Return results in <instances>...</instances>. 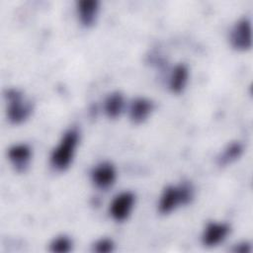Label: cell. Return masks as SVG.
<instances>
[{
	"mask_svg": "<svg viewBox=\"0 0 253 253\" xmlns=\"http://www.w3.org/2000/svg\"><path fill=\"white\" fill-rule=\"evenodd\" d=\"M79 134L77 129H68L62 136L60 143L53 150L50 163L51 165L59 171L65 170L72 161L75 147L77 145Z\"/></svg>",
	"mask_w": 253,
	"mask_h": 253,
	"instance_id": "1",
	"label": "cell"
},
{
	"mask_svg": "<svg viewBox=\"0 0 253 253\" xmlns=\"http://www.w3.org/2000/svg\"><path fill=\"white\" fill-rule=\"evenodd\" d=\"M230 42L238 50H245L251 47V22L243 18L239 20L231 30Z\"/></svg>",
	"mask_w": 253,
	"mask_h": 253,
	"instance_id": "4",
	"label": "cell"
},
{
	"mask_svg": "<svg viewBox=\"0 0 253 253\" xmlns=\"http://www.w3.org/2000/svg\"><path fill=\"white\" fill-rule=\"evenodd\" d=\"M250 250L251 248L248 243H241V244L235 245V247L232 249V251L239 252V253H247V252H250Z\"/></svg>",
	"mask_w": 253,
	"mask_h": 253,
	"instance_id": "16",
	"label": "cell"
},
{
	"mask_svg": "<svg viewBox=\"0 0 253 253\" xmlns=\"http://www.w3.org/2000/svg\"><path fill=\"white\" fill-rule=\"evenodd\" d=\"M71 241L66 236H59L55 238L50 244V251L58 252V253H65L71 250Z\"/></svg>",
	"mask_w": 253,
	"mask_h": 253,
	"instance_id": "14",
	"label": "cell"
},
{
	"mask_svg": "<svg viewBox=\"0 0 253 253\" xmlns=\"http://www.w3.org/2000/svg\"><path fill=\"white\" fill-rule=\"evenodd\" d=\"M229 232V225L226 223L211 222L207 225L203 234V243L206 246H214L223 241Z\"/></svg>",
	"mask_w": 253,
	"mask_h": 253,
	"instance_id": "7",
	"label": "cell"
},
{
	"mask_svg": "<svg viewBox=\"0 0 253 253\" xmlns=\"http://www.w3.org/2000/svg\"><path fill=\"white\" fill-rule=\"evenodd\" d=\"M193 188L189 183H183L178 187H167L159 202V211L169 213L179 205L189 204L193 199Z\"/></svg>",
	"mask_w": 253,
	"mask_h": 253,
	"instance_id": "2",
	"label": "cell"
},
{
	"mask_svg": "<svg viewBox=\"0 0 253 253\" xmlns=\"http://www.w3.org/2000/svg\"><path fill=\"white\" fill-rule=\"evenodd\" d=\"M243 147L239 142H232L224 149V151L218 156L217 163L220 166L227 165L232 161L236 160L242 153Z\"/></svg>",
	"mask_w": 253,
	"mask_h": 253,
	"instance_id": "13",
	"label": "cell"
},
{
	"mask_svg": "<svg viewBox=\"0 0 253 253\" xmlns=\"http://www.w3.org/2000/svg\"><path fill=\"white\" fill-rule=\"evenodd\" d=\"M188 80V68L185 64H178L170 77V89L175 93H180Z\"/></svg>",
	"mask_w": 253,
	"mask_h": 253,
	"instance_id": "11",
	"label": "cell"
},
{
	"mask_svg": "<svg viewBox=\"0 0 253 253\" xmlns=\"http://www.w3.org/2000/svg\"><path fill=\"white\" fill-rule=\"evenodd\" d=\"M99 2L97 0H81L77 3V10L81 23L85 27L92 26L96 20Z\"/></svg>",
	"mask_w": 253,
	"mask_h": 253,
	"instance_id": "10",
	"label": "cell"
},
{
	"mask_svg": "<svg viewBox=\"0 0 253 253\" xmlns=\"http://www.w3.org/2000/svg\"><path fill=\"white\" fill-rule=\"evenodd\" d=\"M105 113L109 118H117L121 115L124 108V98L119 92L112 93L105 101Z\"/></svg>",
	"mask_w": 253,
	"mask_h": 253,
	"instance_id": "12",
	"label": "cell"
},
{
	"mask_svg": "<svg viewBox=\"0 0 253 253\" xmlns=\"http://www.w3.org/2000/svg\"><path fill=\"white\" fill-rule=\"evenodd\" d=\"M153 104L145 98H137L132 101L129 108V118L134 124L142 123L151 113Z\"/></svg>",
	"mask_w": 253,
	"mask_h": 253,
	"instance_id": "9",
	"label": "cell"
},
{
	"mask_svg": "<svg viewBox=\"0 0 253 253\" xmlns=\"http://www.w3.org/2000/svg\"><path fill=\"white\" fill-rule=\"evenodd\" d=\"M5 96L9 102L8 118L10 122L20 124L27 120L33 110L32 103L25 100L23 94L17 89L7 90Z\"/></svg>",
	"mask_w": 253,
	"mask_h": 253,
	"instance_id": "3",
	"label": "cell"
},
{
	"mask_svg": "<svg viewBox=\"0 0 253 253\" xmlns=\"http://www.w3.org/2000/svg\"><path fill=\"white\" fill-rule=\"evenodd\" d=\"M113 248H114L113 241L108 238H103L94 244L93 250L98 253H107V252L113 251Z\"/></svg>",
	"mask_w": 253,
	"mask_h": 253,
	"instance_id": "15",
	"label": "cell"
},
{
	"mask_svg": "<svg viewBox=\"0 0 253 253\" xmlns=\"http://www.w3.org/2000/svg\"><path fill=\"white\" fill-rule=\"evenodd\" d=\"M134 203V196L130 192H125L118 195L110 207V212L112 217L115 220L122 221L125 220L133 206Z\"/></svg>",
	"mask_w": 253,
	"mask_h": 253,
	"instance_id": "5",
	"label": "cell"
},
{
	"mask_svg": "<svg viewBox=\"0 0 253 253\" xmlns=\"http://www.w3.org/2000/svg\"><path fill=\"white\" fill-rule=\"evenodd\" d=\"M91 178L96 187L100 189H108L113 185L116 179V171L111 163L104 162L97 165L92 173Z\"/></svg>",
	"mask_w": 253,
	"mask_h": 253,
	"instance_id": "6",
	"label": "cell"
},
{
	"mask_svg": "<svg viewBox=\"0 0 253 253\" xmlns=\"http://www.w3.org/2000/svg\"><path fill=\"white\" fill-rule=\"evenodd\" d=\"M31 148L27 144H17L8 151V156L18 172H23L29 165L31 159Z\"/></svg>",
	"mask_w": 253,
	"mask_h": 253,
	"instance_id": "8",
	"label": "cell"
}]
</instances>
